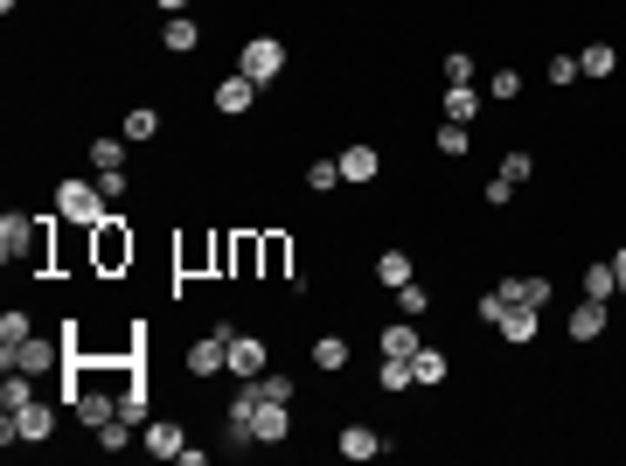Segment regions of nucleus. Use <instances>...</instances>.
<instances>
[{
    "label": "nucleus",
    "instance_id": "obj_14",
    "mask_svg": "<svg viewBox=\"0 0 626 466\" xmlns=\"http://www.w3.org/2000/svg\"><path fill=\"white\" fill-rule=\"evenodd\" d=\"M28 237H35V216H0V258H28Z\"/></svg>",
    "mask_w": 626,
    "mask_h": 466
},
{
    "label": "nucleus",
    "instance_id": "obj_31",
    "mask_svg": "<svg viewBox=\"0 0 626 466\" xmlns=\"http://www.w3.org/2000/svg\"><path fill=\"white\" fill-rule=\"evenodd\" d=\"M98 195L105 209H126V167H98Z\"/></svg>",
    "mask_w": 626,
    "mask_h": 466
},
{
    "label": "nucleus",
    "instance_id": "obj_35",
    "mask_svg": "<svg viewBox=\"0 0 626 466\" xmlns=\"http://www.w3.org/2000/svg\"><path fill=\"white\" fill-rule=\"evenodd\" d=\"M119 418H133V425H147V390H140V376L119 390Z\"/></svg>",
    "mask_w": 626,
    "mask_h": 466
},
{
    "label": "nucleus",
    "instance_id": "obj_44",
    "mask_svg": "<svg viewBox=\"0 0 626 466\" xmlns=\"http://www.w3.org/2000/svg\"><path fill=\"white\" fill-rule=\"evenodd\" d=\"M501 313H508V300H501V286H494V293H480V320H487V327H501Z\"/></svg>",
    "mask_w": 626,
    "mask_h": 466
},
{
    "label": "nucleus",
    "instance_id": "obj_19",
    "mask_svg": "<svg viewBox=\"0 0 626 466\" xmlns=\"http://www.w3.org/2000/svg\"><path fill=\"white\" fill-rule=\"evenodd\" d=\"M578 70H585V77H613V70H620V49H613V42H585V49H578Z\"/></svg>",
    "mask_w": 626,
    "mask_h": 466
},
{
    "label": "nucleus",
    "instance_id": "obj_37",
    "mask_svg": "<svg viewBox=\"0 0 626 466\" xmlns=\"http://www.w3.org/2000/svg\"><path fill=\"white\" fill-rule=\"evenodd\" d=\"M307 188H313V195L341 188V160H313V167H307Z\"/></svg>",
    "mask_w": 626,
    "mask_h": 466
},
{
    "label": "nucleus",
    "instance_id": "obj_17",
    "mask_svg": "<svg viewBox=\"0 0 626 466\" xmlns=\"http://www.w3.org/2000/svg\"><path fill=\"white\" fill-rule=\"evenodd\" d=\"M383 453V432H369V425H341V460H376Z\"/></svg>",
    "mask_w": 626,
    "mask_h": 466
},
{
    "label": "nucleus",
    "instance_id": "obj_8",
    "mask_svg": "<svg viewBox=\"0 0 626 466\" xmlns=\"http://www.w3.org/2000/svg\"><path fill=\"white\" fill-rule=\"evenodd\" d=\"M286 432H293V404H258L251 439H258V446H286Z\"/></svg>",
    "mask_w": 626,
    "mask_h": 466
},
{
    "label": "nucleus",
    "instance_id": "obj_2",
    "mask_svg": "<svg viewBox=\"0 0 626 466\" xmlns=\"http://www.w3.org/2000/svg\"><path fill=\"white\" fill-rule=\"evenodd\" d=\"M49 432H56V404H42V397L0 418V446H42Z\"/></svg>",
    "mask_w": 626,
    "mask_h": 466
},
{
    "label": "nucleus",
    "instance_id": "obj_16",
    "mask_svg": "<svg viewBox=\"0 0 626 466\" xmlns=\"http://www.w3.org/2000/svg\"><path fill=\"white\" fill-rule=\"evenodd\" d=\"M376 174H383V154H376V147H348V154H341V181L362 188V181H376Z\"/></svg>",
    "mask_w": 626,
    "mask_h": 466
},
{
    "label": "nucleus",
    "instance_id": "obj_43",
    "mask_svg": "<svg viewBox=\"0 0 626 466\" xmlns=\"http://www.w3.org/2000/svg\"><path fill=\"white\" fill-rule=\"evenodd\" d=\"M480 195H487V209H508V195H515V181H508V174H494V181H487Z\"/></svg>",
    "mask_w": 626,
    "mask_h": 466
},
{
    "label": "nucleus",
    "instance_id": "obj_10",
    "mask_svg": "<svg viewBox=\"0 0 626 466\" xmlns=\"http://www.w3.org/2000/svg\"><path fill=\"white\" fill-rule=\"evenodd\" d=\"M501 300H508V307H550V300H557V286H550V279H501Z\"/></svg>",
    "mask_w": 626,
    "mask_h": 466
},
{
    "label": "nucleus",
    "instance_id": "obj_29",
    "mask_svg": "<svg viewBox=\"0 0 626 466\" xmlns=\"http://www.w3.org/2000/svg\"><path fill=\"white\" fill-rule=\"evenodd\" d=\"M202 265L216 272V237H188L181 244V272H202Z\"/></svg>",
    "mask_w": 626,
    "mask_h": 466
},
{
    "label": "nucleus",
    "instance_id": "obj_30",
    "mask_svg": "<svg viewBox=\"0 0 626 466\" xmlns=\"http://www.w3.org/2000/svg\"><path fill=\"white\" fill-rule=\"evenodd\" d=\"M487 98H494V105L522 98V70H515V63H508V70H494V77H487Z\"/></svg>",
    "mask_w": 626,
    "mask_h": 466
},
{
    "label": "nucleus",
    "instance_id": "obj_26",
    "mask_svg": "<svg viewBox=\"0 0 626 466\" xmlns=\"http://www.w3.org/2000/svg\"><path fill=\"white\" fill-rule=\"evenodd\" d=\"M376 390H390V397L418 390V383H411V362H404V355H383V369H376Z\"/></svg>",
    "mask_w": 626,
    "mask_h": 466
},
{
    "label": "nucleus",
    "instance_id": "obj_45",
    "mask_svg": "<svg viewBox=\"0 0 626 466\" xmlns=\"http://www.w3.org/2000/svg\"><path fill=\"white\" fill-rule=\"evenodd\" d=\"M571 77H585L578 56H550V84H571Z\"/></svg>",
    "mask_w": 626,
    "mask_h": 466
},
{
    "label": "nucleus",
    "instance_id": "obj_1",
    "mask_svg": "<svg viewBox=\"0 0 626 466\" xmlns=\"http://www.w3.org/2000/svg\"><path fill=\"white\" fill-rule=\"evenodd\" d=\"M91 265H98V272H126V265H133V230H126L119 209L91 230Z\"/></svg>",
    "mask_w": 626,
    "mask_h": 466
},
{
    "label": "nucleus",
    "instance_id": "obj_20",
    "mask_svg": "<svg viewBox=\"0 0 626 466\" xmlns=\"http://www.w3.org/2000/svg\"><path fill=\"white\" fill-rule=\"evenodd\" d=\"M313 369H320V376H341V369H348V341H341V334H320V341H313Z\"/></svg>",
    "mask_w": 626,
    "mask_h": 466
},
{
    "label": "nucleus",
    "instance_id": "obj_6",
    "mask_svg": "<svg viewBox=\"0 0 626 466\" xmlns=\"http://www.w3.org/2000/svg\"><path fill=\"white\" fill-rule=\"evenodd\" d=\"M265 369H272L265 334H230V376H237V383H258Z\"/></svg>",
    "mask_w": 626,
    "mask_h": 466
},
{
    "label": "nucleus",
    "instance_id": "obj_4",
    "mask_svg": "<svg viewBox=\"0 0 626 466\" xmlns=\"http://www.w3.org/2000/svg\"><path fill=\"white\" fill-rule=\"evenodd\" d=\"M56 362H70V348H63V341H49V334H28V341L0 348V369H28V376H49Z\"/></svg>",
    "mask_w": 626,
    "mask_h": 466
},
{
    "label": "nucleus",
    "instance_id": "obj_15",
    "mask_svg": "<svg viewBox=\"0 0 626 466\" xmlns=\"http://www.w3.org/2000/svg\"><path fill=\"white\" fill-rule=\"evenodd\" d=\"M606 334V300H578L571 307V341H599Z\"/></svg>",
    "mask_w": 626,
    "mask_h": 466
},
{
    "label": "nucleus",
    "instance_id": "obj_25",
    "mask_svg": "<svg viewBox=\"0 0 626 466\" xmlns=\"http://www.w3.org/2000/svg\"><path fill=\"white\" fill-rule=\"evenodd\" d=\"M613 293H620V272H613V258H606V265H585V300H606V307H613Z\"/></svg>",
    "mask_w": 626,
    "mask_h": 466
},
{
    "label": "nucleus",
    "instance_id": "obj_34",
    "mask_svg": "<svg viewBox=\"0 0 626 466\" xmlns=\"http://www.w3.org/2000/svg\"><path fill=\"white\" fill-rule=\"evenodd\" d=\"M467 147H473L467 126H460V119H446V126H439V154H446V160H467Z\"/></svg>",
    "mask_w": 626,
    "mask_h": 466
},
{
    "label": "nucleus",
    "instance_id": "obj_3",
    "mask_svg": "<svg viewBox=\"0 0 626 466\" xmlns=\"http://www.w3.org/2000/svg\"><path fill=\"white\" fill-rule=\"evenodd\" d=\"M56 209H63V223H77V230H98L112 209H105V195H98V181H63L56 188Z\"/></svg>",
    "mask_w": 626,
    "mask_h": 466
},
{
    "label": "nucleus",
    "instance_id": "obj_28",
    "mask_svg": "<svg viewBox=\"0 0 626 466\" xmlns=\"http://www.w3.org/2000/svg\"><path fill=\"white\" fill-rule=\"evenodd\" d=\"M126 140H133V147H147V140H160V112H154V105H140V112H126Z\"/></svg>",
    "mask_w": 626,
    "mask_h": 466
},
{
    "label": "nucleus",
    "instance_id": "obj_18",
    "mask_svg": "<svg viewBox=\"0 0 626 466\" xmlns=\"http://www.w3.org/2000/svg\"><path fill=\"white\" fill-rule=\"evenodd\" d=\"M160 42H167V56H188V49L202 42V28H195L188 14H167V28H160Z\"/></svg>",
    "mask_w": 626,
    "mask_h": 466
},
{
    "label": "nucleus",
    "instance_id": "obj_12",
    "mask_svg": "<svg viewBox=\"0 0 626 466\" xmlns=\"http://www.w3.org/2000/svg\"><path fill=\"white\" fill-rule=\"evenodd\" d=\"M251 105H258V84H251L244 70L216 84V112H230V119H237V112H251Z\"/></svg>",
    "mask_w": 626,
    "mask_h": 466
},
{
    "label": "nucleus",
    "instance_id": "obj_38",
    "mask_svg": "<svg viewBox=\"0 0 626 466\" xmlns=\"http://www.w3.org/2000/svg\"><path fill=\"white\" fill-rule=\"evenodd\" d=\"M425 307H432V293H425L418 279H411V286H397V313H404V320H418Z\"/></svg>",
    "mask_w": 626,
    "mask_h": 466
},
{
    "label": "nucleus",
    "instance_id": "obj_46",
    "mask_svg": "<svg viewBox=\"0 0 626 466\" xmlns=\"http://www.w3.org/2000/svg\"><path fill=\"white\" fill-rule=\"evenodd\" d=\"M613 272H620V293H626V244L613 251Z\"/></svg>",
    "mask_w": 626,
    "mask_h": 466
},
{
    "label": "nucleus",
    "instance_id": "obj_13",
    "mask_svg": "<svg viewBox=\"0 0 626 466\" xmlns=\"http://www.w3.org/2000/svg\"><path fill=\"white\" fill-rule=\"evenodd\" d=\"M376 348H383V355H404V362H411V355L425 348V334H418V327H411V320L397 313V320H390V327L376 334Z\"/></svg>",
    "mask_w": 626,
    "mask_h": 466
},
{
    "label": "nucleus",
    "instance_id": "obj_42",
    "mask_svg": "<svg viewBox=\"0 0 626 466\" xmlns=\"http://www.w3.org/2000/svg\"><path fill=\"white\" fill-rule=\"evenodd\" d=\"M501 174H508V181H515V188H522V181H529V174H536V154H522V147H515V154L501 160Z\"/></svg>",
    "mask_w": 626,
    "mask_h": 466
},
{
    "label": "nucleus",
    "instance_id": "obj_7",
    "mask_svg": "<svg viewBox=\"0 0 626 466\" xmlns=\"http://www.w3.org/2000/svg\"><path fill=\"white\" fill-rule=\"evenodd\" d=\"M223 369H230V327H216L188 348V376H223Z\"/></svg>",
    "mask_w": 626,
    "mask_h": 466
},
{
    "label": "nucleus",
    "instance_id": "obj_22",
    "mask_svg": "<svg viewBox=\"0 0 626 466\" xmlns=\"http://www.w3.org/2000/svg\"><path fill=\"white\" fill-rule=\"evenodd\" d=\"M480 105H487V91H473V84H446V112L467 126V119H480Z\"/></svg>",
    "mask_w": 626,
    "mask_h": 466
},
{
    "label": "nucleus",
    "instance_id": "obj_36",
    "mask_svg": "<svg viewBox=\"0 0 626 466\" xmlns=\"http://www.w3.org/2000/svg\"><path fill=\"white\" fill-rule=\"evenodd\" d=\"M98 446H105V453H126V446H133V418H112V425H98Z\"/></svg>",
    "mask_w": 626,
    "mask_h": 466
},
{
    "label": "nucleus",
    "instance_id": "obj_21",
    "mask_svg": "<svg viewBox=\"0 0 626 466\" xmlns=\"http://www.w3.org/2000/svg\"><path fill=\"white\" fill-rule=\"evenodd\" d=\"M411 383H418V390H439V383H446V355H439V348H418V355H411Z\"/></svg>",
    "mask_w": 626,
    "mask_h": 466
},
{
    "label": "nucleus",
    "instance_id": "obj_40",
    "mask_svg": "<svg viewBox=\"0 0 626 466\" xmlns=\"http://www.w3.org/2000/svg\"><path fill=\"white\" fill-rule=\"evenodd\" d=\"M91 167H126V140H91Z\"/></svg>",
    "mask_w": 626,
    "mask_h": 466
},
{
    "label": "nucleus",
    "instance_id": "obj_41",
    "mask_svg": "<svg viewBox=\"0 0 626 466\" xmlns=\"http://www.w3.org/2000/svg\"><path fill=\"white\" fill-rule=\"evenodd\" d=\"M439 70H446V84H473V56H467V49H453Z\"/></svg>",
    "mask_w": 626,
    "mask_h": 466
},
{
    "label": "nucleus",
    "instance_id": "obj_27",
    "mask_svg": "<svg viewBox=\"0 0 626 466\" xmlns=\"http://www.w3.org/2000/svg\"><path fill=\"white\" fill-rule=\"evenodd\" d=\"M21 404H35V376H28V369H7V383H0V411H21Z\"/></svg>",
    "mask_w": 626,
    "mask_h": 466
},
{
    "label": "nucleus",
    "instance_id": "obj_24",
    "mask_svg": "<svg viewBox=\"0 0 626 466\" xmlns=\"http://www.w3.org/2000/svg\"><path fill=\"white\" fill-rule=\"evenodd\" d=\"M411 279H418V272H411V258H404V251H383V258H376V286H390V293H397V286H411Z\"/></svg>",
    "mask_w": 626,
    "mask_h": 466
},
{
    "label": "nucleus",
    "instance_id": "obj_32",
    "mask_svg": "<svg viewBox=\"0 0 626 466\" xmlns=\"http://www.w3.org/2000/svg\"><path fill=\"white\" fill-rule=\"evenodd\" d=\"M230 272H237V279L258 272V237H230Z\"/></svg>",
    "mask_w": 626,
    "mask_h": 466
},
{
    "label": "nucleus",
    "instance_id": "obj_47",
    "mask_svg": "<svg viewBox=\"0 0 626 466\" xmlns=\"http://www.w3.org/2000/svg\"><path fill=\"white\" fill-rule=\"evenodd\" d=\"M154 7H167V14H188V0H154Z\"/></svg>",
    "mask_w": 626,
    "mask_h": 466
},
{
    "label": "nucleus",
    "instance_id": "obj_39",
    "mask_svg": "<svg viewBox=\"0 0 626 466\" xmlns=\"http://www.w3.org/2000/svg\"><path fill=\"white\" fill-rule=\"evenodd\" d=\"M14 341H28V313H21V307L0 313V348H14Z\"/></svg>",
    "mask_w": 626,
    "mask_h": 466
},
{
    "label": "nucleus",
    "instance_id": "obj_9",
    "mask_svg": "<svg viewBox=\"0 0 626 466\" xmlns=\"http://www.w3.org/2000/svg\"><path fill=\"white\" fill-rule=\"evenodd\" d=\"M258 272H265V279H293V244H286L279 230L258 237Z\"/></svg>",
    "mask_w": 626,
    "mask_h": 466
},
{
    "label": "nucleus",
    "instance_id": "obj_5",
    "mask_svg": "<svg viewBox=\"0 0 626 466\" xmlns=\"http://www.w3.org/2000/svg\"><path fill=\"white\" fill-rule=\"evenodd\" d=\"M237 70H244L251 84H272V77H286V42H279V35H251V42L237 49Z\"/></svg>",
    "mask_w": 626,
    "mask_h": 466
},
{
    "label": "nucleus",
    "instance_id": "obj_23",
    "mask_svg": "<svg viewBox=\"0 0 626 466\" xmlns=\"http://www.w3.org/2000/svg\"><path fill=\"white\" fill-rule=\"evenodd\" d=\"M140 446H147L154 460H181V446H188V439H181V425H147V439H140Z\"/></svg>",
    "mask_w": 626,
    "mask_h": 466
},
{
    "label": "nucleus",
    "instance_id": "obj_11",
    "mask_svg": "<svg viewBox=\"0 0 626 466\" xmlns=\"http://www.w3.org/2000/svg\"><path fill=\"white\" fill-rule=\"evenodd\" d=\"M494 334H501V341H515V348H529V341L543 334V313H536V307H508Z\"/></svg>",
    "mask_w": 626,
    "mask_h": 466
},
{
    "label": "nucleus",
    "instance_id": "obj_33",
    "mask_svg": "<svg viewBox=\"0 0 626 466\" xmlns=\"http://www.w3.org/2000/svg\"><path fill=\"white\" fill-rule=\"evenodd\" d=\"M251 390H258L265 404H293V376H279V369H265V376H258Z\"/></svg>",
    "mask_w": 626,
    "mask_h": 466
}]
</instances>
